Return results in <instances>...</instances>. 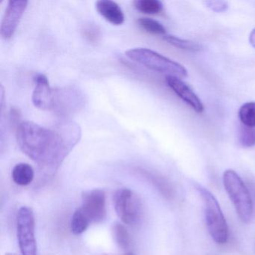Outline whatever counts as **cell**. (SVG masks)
Returning a JSON list of instances; mask_svg holds the SVG:
<instances>
[{
    "instance_id": "obj_12",
    "label": "cell",
    "mask_w": 255,
    "mask_h": 255,
    "mask_svg": "<svg viewBox=\"0 0 255 255\" xmlns=\"http://www.w3.org/2000/svg\"><path fill=\"white\" fill-rule=\"evenodd\" d=\"M13 180L19 186L30 184L35 177L33 168L27 163H19L13 168L11 172Z\"/></svg>"
},
{
    "instance_id": "obj_18",
    "label": "cell",
    "mask_w": 255,
    "mask_h": 255,
    "mask_svg": "<svg viewBox=\"0 0 255 255\" xmlns=\"http://www.w3.org/2000/svg\"><path fill=\"white\" fill-rule=\"evenodd\" d=\"M138 23L146 32L153 35H165L166 29L163 25L153 19L147 17H141L138 20Z\"/></svg>"
},
{
    "instance_id": "obj_17",
    "label": "cell",
    "mask_w": 255,
    "mask_h": 255,
    "mask_svg": "<svg viewBox=\"0 0 255 255\" xmlns=\"http://www.w3.org/2000/svg\"><path fill=\"white\" fill-rule=\"evenodd\" d=\"M163 39L168 44L177 48L181 49V50H187L190 52H199L202 50L201 45L198 43L194 41H188V40L181 39L177 38L174 35H164Z\"/></svg>"
},
{
    "instance_id": "obj_21",
    "label": "cell",
    "mask_w": 255,
    "mask_h": 255,
    "mask_svg": "<svg viewBox=\"0 0 255 255\" xmlns=\"http://www.w3.org/2000/svg\"><path fill=\"white\" fill-rule=\"evenodd\" d=\"M205 5L216 13L225 12L228 10V3L225 1H206Z\"/></svg>"
},
{
    "instance_id": "obj_24",
    "label": "cell",
    "mask_w": 255,
    "mask_h": 255,
    "mask_svg": "<svg viewBox=\"0 0 255 255\" xmlns=\"http://www.w3.org/2000/svg\"><path fill=\"white\" fill-rule=\"evenodd\" d=\"M5 255H15V254H13V253H7V254H5Z\"/></svg>"
},
{
    "instance_id": "obj_2",
    "label": "cell",
    "mask_w": 255,
    "mask_h": 255,
    "mask_svg": "<svg viewBox=\"0 0 255 255\" xmlns=\"http://www.w3.org/2000/svg\"><path fill=\"white\" fill-rule=\"evenodd\" d=\"M196 188L204 202L206 225L210 237L217 244H225L229 237V229L217 199L206 188Z\"/></svg>"
},
{
    "instance_id": "obj_15",
    "label": "cell",
    "mask_w": 255,
    "mask_h": 255,
    "mask_svg": "<svg viewBox=\"0 0 255 255\" xmlns=\"http://www.w3.org/2000/svg\"><path fill=\"white\" fill-rule=\"evenodd\" d=\"M91 225V222L85 216L80 208L74 212L71 219V231L75 235H80L84 233Z\"/></svg>"
},
{
    "instance_id": "obj_13",
    "label": "cell",
    "mask_w": 255,
    "mask_h": 255,
    "mask_svg": "<svg viewBox=\"0 0 255 255\" xmlns=\"http://www.w3.org/2000/svg\"><path fill=\"white\" fill-rule=\"evenodd\" d=\"M113 234L116 244L122 250H128L130 247V234L122 224L116 223L113 225Z\"/></svg>"
},
{
    "instance_id": "obj_22",
    "label": "cell",
    "mask_w": 255,
    "mask_h": 255,
    "mask_svg": "<svg viewBox=\"0 0 255 255\" xmlns=\"http://www.w3.org/2000/svg\"><path fill=\"white\" fill-rule=\"evenodd\" d=\"M249 42H250L251 45L255 48V28L251 32L250 35H249Z\"/></svg>"
},
{
    "instance_id": "obj_9",
    "label": "cell",
    "mask_w": 255,
    "mask_h": 255,
    "mask_svg": "<svg viewBox=\"0 0 255 255\" xmlns=\"http://www.w3.org/2000/svg\"><path fill=\"white\" fill-rule=\"evenodd\" d=\"M27 5L26 0H10L8 2L0 27V34L4 39L12 38Z\"/></svg>"
},
{
    "instance_id": "obj_14",
    "label": "cell",
    "mask_w": 255,
    "mask_h": 255,
    "mask_svg": "<svg viewBox=\"0 0 255 255\" xmlns=\"http://www.w3.org/2000/svg\"><path fill=\"white\" fill-rule=\"evenodd\" d=\"M135 9L147 14H158L163 10V4L159 0H135L133 2Z\"/></svg>"
},
{
    "instance_id": "obj_1",
    "label": "cell",
    "mask_w": 255,
    "mask_h": 255,
    "mask_svg": "<svg viewBox=\"0 0 255 255\" xmlns=\"http://www.w3.org/2000/svg\"><path fill=\"white\" fill-rule=\"evenodd\" d=\"M79 125L70 122L57 129H48L32 122H23L17 129L20 150L42 166L56 167L80 141Z\"/></svg>"
},
{
    "instance_id": "obj_3",
    "label": "cell",
    "mask_w": 255,
    "mask_h": 255,
    "mask_svg": "<svg viewBox=\"0 0 255 255\" xmlns=\"http://www.w3.org/2000/svg\"><path fill=\"white\" fill-rule=\"evenodd\" d=\"M223 183L240 220L249 223L253 217V202L244 182L236 171L228 169L224 172Z\"/></svg>"
},
{
    "instance_id": "obj_7",
    "label": "cell",
    "mask_w": 255,
    "mask_h": 255,
    "mask_svg": "<svg viewBox=\"0 0 255 255\" xmlns=\"http://www.w3.org/2000/svg\"><path fill=\"white\" fill-rule=\"evenodd\" d=\"M80 208L91 224L104 222L107 215L105 192L101 189L83 192Z\"/></svg>"
},
{
    "instance_id": "obj_20",
    "label": "cell",
    "mask_w": 255,
    "mask_h": 255,
    "mask_svg": "<svg viewBox=\"0 0 255 255\" xmlns=\"http://www.w3.org/2000/svg\"><path fill=\"white\" fill-rule=\"evenodd\" d=\"M84 36L86 37L88 41H90L91 43H96L99 39L101 36V32L100 29H98V26L95 25H89L86 26L83 30Z\"/></svg>"
},
{
    "instance_id": "obj_8",
    "label": "cell",
    "mask_w": 255,
    "mask_h": 255,
    "mask_svg": "<svg viewBox=\"0 0 255 255\" xmlns=\"http://www.w3.org/2000/svg\"><path fill=\"white\" fill-rule=\"evenodd\" d=\"M35 87L32 96L34 106L42 110L56 108L59 92L50 86L47 77L44 74H38L35 77Z\"/></svg>"
},
{
    "instance_id": "obj_11",
    "label": "cell",
    "mask_w": 255,
    "mask_h": 255,
    "mask_svg": "<svg viewBox=\"0 0 255 255\" xmlns=\"http://www.w3.org/2000/svg\"><path fill=\"white\" fill-rule=\"evenodd\" d=\"M96 9L111 24L120 26L125 23V17L123 11L116 2L110 0H100L96 2Z\"/></svg>"
},
{
    "instance_id": "obj_5",
    "label": "cell",
    "mask_w": 255,
    "mask_h": 255,
    "mask_svg": "<svg viewBox=\"0 0 255 255\" xmlns=\"http://www.w3.org/2000/svg\"><path fill=\"white\" fill-rule=\"evenodd\" d=\"M35 228V216L32 209L21 207L17 213V235L22 255H38Z\"/></svg>"
},
{
    "instance_id": "obj_19",
    "label": "cell",
    "mask_w": 255,
    "mask_h": 255,
    "mask_svg": "<svg viewBox=\"0 0 255 255\" xmlns=\"http://www.w3.org/2000/svg\"><path fill=\"white\" fill-rule=\"evenodd\" d=\"M239 143L243 147H252L255 145V128L242 126L239 131Z\"/></svg>"
},
{
    "instance_id": "obj_16",
    "label": "cell",
    "mask_w": 255,
    "mask_h": 255,
    "mask_svg": "<svg viewBox=\"0 0 255 255\" xmlns=\"http://www.w3.org/2000/svg\"><path fill=\"white\" fill-rule=\"evenodd\" d=\"M239 118L244 126L255 128V102H248L240 107Z\"/></svg>"
},
{
    "instance_id": "obj_10",
    "label": "cell",
    "mask_w": 255,
    "mask_h": 255,
    "mask_svg": "<svg viewBox=\"0 0 255 255\" xmlns=\"http://www.w3.org/2000/svg\"><path fill=\"white\" fill-rule=\"evenodd\" d=\"M165 83L180 99L190 106L194 111L199 114L204 112V107L201 100L181 79L173 76H165Z\"/></svg>"
},
{
    "instance_id": "obj_4",
    "label": "cell",
    "mask_w": 255,
    "mask_h": 255,
    "mask_svg": "<svg viewBox=\"0 0 255 255\" xmlns=\"http://www.w3.org/2000/svg\"><path fill=\"white\" fill-rule=\"evenodd\" d=\"M125 54L131 60L166 76H173L178 78H184L188 76L187 71L183 65L153 50L147 48H134L128 50Z\"/></svg>"
},
{
    "instance_id": "obj_23",
    "label": "cell",
    "mask_w": 255,
    "mask_h": 255,
    "mask_svg": "<svg viewBox=\"0 0 255 255\" xmlns=\"http://www.w3.org/2000/svg\"><path fill=\"white\" fill-rule=\"evenodd\" d=\"M124 255H135L133 253H132V252H126V253Z\"/></svg>"
},
{
    "instance_id": "obj_6",
    "label": "cell",
    "mask_w": 255,
    "mask_h": 255,
    "mask_svg": "<svg viewBox=\"0 0 255 255\" xmlns=\"http://www.w3.org/2000/svg\"><path fill=\"white\" fill-rule=\"evenodd\" d=\"M114 205L118 216L126 225H135L141 220V200L130 189H119L115 194Z\"/></svg>"
}]
</instances>
